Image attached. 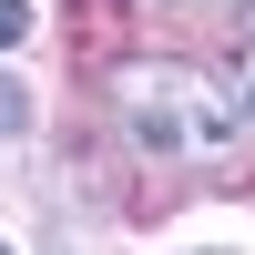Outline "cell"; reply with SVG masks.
Wrapping results in <instances>:
<instances>
[{
  "mask_svg": "<svg viewBox=\"0 0 255 255\" xmlns=\"http://www.w3.org/2000/svg\"><path fill=\"white\" fill-rule=\"evenodd\" d=\"M113 113L143 153L163 163H215L235 143V92H225L204 61H113Z\"/></svg>",
  "mask_w": 255,
  "mask_h": 255,
  "instance_id": "1",
  "label": "cell"
},
{
  "mask_svg": "<svg viewBox=\"0 0 255 255\" xmlns=\"http://www.w3.org/2000/svg\"><path fill=\"white\" fill-rule=\"evenodd\" d=\"M10 41H31V0H0V51Z\"/></svg>",
  "mask_w": 255,
  "mask_h": 255,
  "instance_id": "2",
  "label": "cell"
},
{
  "mask_svg": "<svg viewBox=\"0 0 255 255\" xmlns=\"http://www.w3.org/2000/svg\"><path fill=\"white\" fill-rule=\"evenodd\" d=\"M20 123H31V92H20V82H0V133H20Z\"/></svg>",
  "mask_w": 255,
  "mask_h": 255,
  "instance_id": "3",
  "label": "cell"
},
{
  "mask_svg": "<svg viewBox=\"0 0 255 255\" xmlns=\"http://www.w3.org/2000/svg\"><path fill=\"white\" fill-rule=\"evenodd\" d=\"M235 92H245V113H255V41H245V61H235Z\"/></svg>",
  "mask_w": 255,
  "mask_h": 255,
  "instance_id": "4",
  "label": "cell"
},
{
  "mask_svg": "<svg viewBox=\"0 0 255 255\" xmlns=\"http://www.w3.org/2000/svg\"><path fill=\"white\" fill-rule=\"evenodd\" d=\"M204 10H225V0H204Z\"/></svg>",
  "mask_w": 255,
  "mask_h": 255,
  "instance_id": "5",
  "label": "cell"
},
{
  "mask_svg": "<svg viewBox=\"0 0 255 255\" xmlns=\"http://www.w3.org/2000/svg\"><path fill=\"white\" fill-rule=\"evenodd\" d=\"M0 255H10V245H0Z\"/></svg>",
  "mask_w": 255,
  "mask_h": 255,
  "instance_id": "6",
  "label": "cell"
}]
</instances>
